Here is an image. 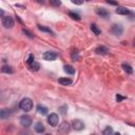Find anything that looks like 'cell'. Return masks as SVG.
Returning a JSON list of instances; mask_svg holds the SVG:
<instances>
[{
	"label": "cell",
	"instance_id": "cell-1",
	"mask_svg": "<svg viewBox=\"0 0 135 135\" xmlns=\"http://www.w3.org/2000/svg\"><path fill=\"white\" fill-rule=\"evenodd\" d=\"M19 107H20V109H21L22 111L28 112V111H31L32 108H33V101H32L30 98L25 97V98H23V99L20 101Z\"/></svg>",
	"mask_w": 135,
	"mask_h": 135
},
{
	"label": "cell",
	"instance_id": "cell-2",
	"mask_svg": "<svg viewBox=\"0 0 135 135\" xmlns=\"http://www.w3.org/2000/svg\"><path fill=\"white\" fill-rule=\"evenodd\" d=\"M58 121H59V117L56 113H52L51 115H49L47 117V122L51 127H56L58 124Z\"/></svg>",
	"mask_w": 135,
	"mask_h": 135
},
{
	"label": "cell",
	"instance_id": "cell-3",
	"mask_svg": "<svg viewBox=\"0 0 135 135\" xmlns=\"http://www.w3.org/2000/svg\"><path fill=\"white\" fill-rule=\"evenodd\" d=\"M20 124L24 128H28L32 124V118L28 115H22L20 117Z\"/></svg>",
	"mask_w": 135,
	"mask_h": 135
},
{
	"label": "cell",
	"instance_id": "cell-4",
	"mask_svg": "<svg viewBox=\"0 0 135 135\" xmlns=\"http://www.w3.org/2000/svg\"><path fill=\"white\" fill-rule=\"evenodd\" d=\"M2 25L5 27V28H12L14 26V20L12 17H3L2 19Z\"/></svg>",
	"mask_w": 135,
	"mask_h": 135
},
{
	"label": "cell",
	"instance_id": "cell-5",
	"mask_svg": "<svg viewBox=\"0 0 135 135\" xmlns=\"http://www.w3.org/2000/svg\"><path fill=\"white\" fill-rule=\"evenodd\" d=\"M42 57H43L44 60H47V61H54V60L57 59V54L54 53V52H45V53H43Z\"/></svg>",
	"mask_w": 135,
	"mask_h": 135
},
{
	"label": "cell",
	"instance_id": "cell-6",
	"mask_svg": "<svg viewBox=\"0 0 135 135\" xmlns=\"http://www.w3.org/2000/svg\"><path fill=\"white\" fill-rule=\"evenodd\" d=\"M111 32L116 36H120L122 34V32H123V28H122V26L120 24H114L112 26V28H111Z\"/></svg>",
	"mask_w": 135,
	"mask_h": 135
},
{
	"label": "cell",
	"instance_id": "cell-7",
	"mask_svg": "<svg viewBox=\"0 0 135 135\" xmlns=\"http://www.w3.org/2000/svg\"><path fill=\"white\" fill-rule=\"evenodd\" d=\"M59 132L62 134H66L70 132V124L66 121H62L59 124Z\"/></svg>",
	"mask_w": 135,
	"mask_h": 135
},
{
	"label": "cell",
	"instance_id": "cell-8",
	"mask_svg": "<svg viewBox=\"0 0 135 135\" xmlns=\"http://www.w3.org/2000/svg\"><path fill=\"white\" fill-rule=\"evenodd\" d=\"M72 127H73L75 130L80 131V130H82V129L84 128V123H83L81 120L76 119V120H73V122H72Z\"/></svg>",
	"mask_w": 135,
	"mask_h": 135
},
{
	"label": "cell",
	"instance_id": "cell-9",
	"mask_svg": "<svg viewBox=\"0 0 135 135\" xmlns=\"http://www.w3.org/2000/svg\"><path fill=\"white\" fill-rule=\"evenodd\" d=\"M95 52L98 55H107L109 53V50H108V47H105L103 45H100V46H98V47L95 49Z\"/></svg>",
	"mask_w": 135,
	"mask_h": 135
},
{
	"label": "cell",
	"instance_id": "cell-10",
	"mask_svg": "<svg viewBox=\"0 0 135 135\" xmlns=\"http://www.w3.org/2000/svg\"><path fill=\"white\" fill-rule=\"evenodd\" d=\"M116 14H119V15H129V14H132L127 7L124 6H118L116 8Z\"/></svg>",
	"mask_w": 135,
	"mask_h": 135
},
{
	"label": "cell",
	"instance_id": "cell-11",
	"mask_svg": "<svg viewBox=\"0 0 135 135\" xmlns=\"http://www.w3.org/2000/svg\"><path fill=\"white\" fill-rule=\"evenodd\" d=\"M11 113L12 112H11L9 109H2V110H0V118L1 119H6V118L9 117Z\"/></svg>",
	"mask_w": 135,
	"mask_h": 135
},
{
	"label": "cell",
	"instance_id": "cell-12",
	"mask_svg": "<svg viewBox=\"0 0 135 135\" xmlns=\"http://www.w3.org/2000/svg\"><path fill=\"white\" fill-rule=\"evenodd\" d=\"M96 14L100 17H103V18H107L109 16V12L105 9V8H102V7H99L96 9Z\"/></svg>",
	"mask_w": 135,
	"mask_h": 135
},
{
	"label": "cell",
	"instance_id": "cell-13",
	"mask_svg": "<svg viewBox=\"0 0 135 135\" xmlns=\"http://www.w3.org/2000/svg\"><path fill=\"white\" fill-rule=\"evenodd\" d=\"M44 126H43V123L41 122V121H38L36 124H35V131L37 132V133H43L44 132Z\"/></svg>",
	"mask_w": 135,
	"mask_h": 135
},
{
	"label": "cell",
	"instance_id": "cell-14",
	"mask_svg": "<svg viewBox=\"0 0 135 135\" xmlns=\"http://www.w3.org/2000/svg\"><path fill=\"white\" fill-rule=\"evenodd\" d=\"M37 111H38V113H40L41 115H46L47 112H49L47 108L44 107V105H42V104H38V105H37Z\"/></svg>",
	"mask_w": 135,
	"mask_h": 135
},
{
	"label": "cell",
	"instance_id": "cell-15",
	"mask_svg": "<svg viewBox=\"0 0 135 135\" xmlns=\"http://www.w3.org/2000/svg\"><path fill=\"white\" fill-rule=\"evenodd\" d=\"M58 82L60 84H62V85H70V84H72L73 81L70 78H59L58 79Z\"/></svg>",
	"mask_w": 135,
	"mask_h": 135
},
{
	"label": "cell",
	"instance_id": "cell-16",
	"mask_svg": "<svg viewBox=\"0 0 135 135\" xmlns=\"http://www.w3.org/2000/svg\"><path fill=\"white\" fill-rule=\"evenodd\" d=\"M121 68H122V70H123L124 72H127L128 74H132V73H133L132 66H131L130 64H128V63H122V64H121Z\"/></svg>",
	"mask_w": 135,
	"mask_h": 135
},
{
	"label": "cell",
	"instance_id": "cell-17",
	"mask_svg": "<svg viewBox=\"0 0 135 135\" xmlns=\"http://www.w3.org/2000/svg\"><path fill=\"white\" fill-rule=\"evenodd\" d=\"M28 68H30V70H31V71L36 72V71H38V70H39L40 64H39L38 62H36V61H33L31 64H28Z\"/></svg>",
	"mask_w": 135,
	"mask_h": 135
},
{
	"label": "cell",
	"instance_id": "cell-18",
	"mask_svg": "<svg viewBox=\"0 0 135 135\" xmlns=\"http://www.w3.org/2000/svg\"><path fill=\"white\" fill-rule=\"evenodd\" d=\"M1 72L2 73H6V74H13L14 73V70L9 65H3L1 68Z\"/></svg>",
	"mask_w": 135,
	"mask_h": 135
},
{
	"label": "cell",
	"instance_id": "cell-19",
	"mask_svg": "<svg viewBox=\"0 0 135 135\" xmlns=\"http://www.w3.org/2000/svg\"><path fill=\"white\" fill-rule=\"evenodd\" d=\"M63 70H64V72H65V73L71 74V75H73V74L75 73L74 68H73V66H71V65H64V66H63Z\"/></svg>",
	"mask_w": 135,
	"mask_h": 135
},
{
	"label": "cell",
	"instance_id": "cell-20",
	"mask_svg": "<svg viewBox=\"0 0 135 135\" xmlns=\"http://www.w3.org/2000/svg\"><path fill=\"white\" fill-rule=\"evenodd\" d=\"M91 30H92V32L95 34V35H100L101 34V31L98 28V26L96 25V24H91Z\"/></svg>",
	"mask_w": 135,
	"mask_h": 135
},
{
	"label": "cell",
	"instance_id": "cell-21",
	"mask_svg": "<svg viewBox=\"0 0 135 135\" xmlns=\"http://www.w3.org/2000/svg\"><path fill=\"white\" fill-rule=\"evenodd\" d=\"M37 27H38V30H39V31H42V32H46V33L53 34V32H52V30H51V28H47V27L42 26V25H40V24H38V25H37Z\"/></svg>",
	"mask_w": 135,
	"mask_h": 135
},
{
	"label": "cell",
	"instance_id": "cell-22",
	"mask_svg": "<svg viewBox=\"0 0 135 135\" xmlns=\"http://www.w3.org/2000/svg\"><path fill=\"white\" fill-rule=\"evenodd\" d=\"M69 16H70L72 19H74V20H80V16H79V14H77V13L70 12V13H69Z\"/></svg>",
	"mask_w": 135,
	"mask_h": 135
},
{
	"label": "cell",
	"instance_id": "cell-23",
	"mask_svg": "<svg viewBox=\"0 0 135 135\" xmlns=\"http://www.w3.org/2000/svg\"><path fill=\"white\" fill-rule=\"evenodd\" d=\"M104 135H110V134H112L113 133V129L111 128V127H107L104 130H103V132H102Z\"/></svg>",
	"mask_w": 135,
	"mask_h": 135
},
{
	"label": "cell",
	"instance_id": "cell-24",
	"mask_svg": "<svg viewBox=\"0 0 135 135\" xmlns=\"http://www.w3.org/2000/svg\"><path fill=\"white\" fill-rule=\"evenodd\" d=\"M50 3L53 6H60L61 5V1L60 0H50Z\"/></svg>",
	"mask_w": 135,
	"mask_h": 135
},
{
	"label": "cell",
	"instance_id": "cell-25",
	"mask_svg": "<svg viewBox=\"0 0 135 135\" xmlns=\"http://www.w3.org/2000/svg\"><path fill=\"white\" fill-rule=\"evenodd\" d=\"M34 59H35V58H34V55H33V54H30L28 58L26 59V63H27V64H31V63H32L33 61H35Z\"/></svg>",
	"mask_w": 135,
	"mask_h": 135
},
{
	"label": "cell",
	"instance_id": "cell-26",
	"mask_svg": "<svg viewBox=\"0 0 135 135\" xmlns=\"http://www.w3.org/2000/svg\"><path fill=\"white\" fill-rule=\"evenodd\" d=\"M66 109H68V107H66V105H62V107H60V108H59V111H60V113H61V114L65 115V113H66Z\"/></svg>",
	"mask_w": 135,
	"mask_h": 135
},
{
	"label": "cell",
	"instance_id": "cell-27",
	"mask_svg": "<svg viewBox=\"0 0 135 135\" xmlns=\"http://www.w3.org/2000/svg\"><path fill=\"white\" fill-rule=\"evenodd\" d=\"M22 32H23V33H24L26 36H28L30 38H33V37H34V35H33V34H32L30 31H27V30H25V28H23V30H22Z\"/></svg>",
	"mask_w": 135,
	"mask_h": 135
},
{
	"label": "cell",
	"instance_id": "cell-28",
	"mask_svg": "<svg viewBox=\"0 0 135 135\" xmlns=\"http://www.w3.org/2000/svg\"><path fill=\"white\" fill-rule=\"evenodd\" d=\"M74 4H76V5H81L82 3H83V0H71Z\"/></svg>",
	"mask_w": 135,
	"mask_h": 135
},
{
	"label": "cell",
	"instance_id": "cell-29",
	"mask_svg": "<svg viewBox=\"0 0 135 135\" xmlns=\"http://www.w3.org/2000/svg\"><path fill=\"white\" fill-rule=\"evenodd\" d=\"M72 58H73V60H78V58H79V55H78V53L76 52H74V53H72Z\"/></svg>",
	"mask_w": 135,
	"mask_h": 135
},
{
	"label": "cell",
	"instance_id": "cell-30",
	"mask_svg": "<svg viewBox=\"0 0 135 135\" xmlns=\"http://www.w3.org/2000/svg\"><path fill=\"white\" fill-rule=\"evenodd\" d=\"M123 99H126V97L124 96H121V95H116V100L119 102V101H121V100H123Z\"/></svg>",
	"mask_w": 135,
	"mask_h": 135
},
{
	"label": "cell",
	"instance_id": "cell-31",
	"mask_svg": "<svg viewBox=\"0 0 135 135\" xmlns=\"http://www.w3.org/2000/svg\"><path fill=\"white\" fill-rule=\"evenodd\" d=\"M107 2L110 3V4H113V5H117V2L114 1V0H107Z\"/></svg>",
	"mask_w": 135,
	"mask_h": 135
},
{
	"label": "cell",
	"instance_id": "cell-32",
	"mask_svg": "<svg viewBox=\"0 0 135 135\" xmlns=\"http://www.w3.org/2000/svg\"><path fill=\"white\" fill-rule=\"evenodd\" d=\"M3 14H4V11H3L2 8H0V17H1V16H2Z\"/></svg>",
	"mask_w": 135,
	"mask_h": 135
},
{
	"label": "cell",
	"instance_id": "cell-33",
	"mask_svg": "<svg viewBox=\"0 0 135 135\" xmlns=\"http://www.w3.org/2000/svg\"><path fill=\"white\" fill-rule=\"evenodd\" d=\"M85 1H91V0H85Z\"/></svg>",
	"mask_w": 135,
	"mask_h": 135
}]
</instances>
